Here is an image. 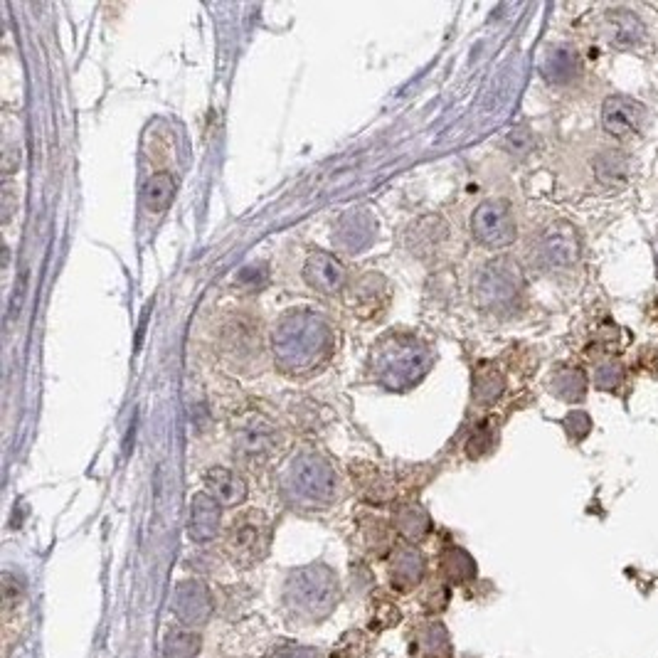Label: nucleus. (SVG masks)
<instances>
[{
	"instance_id": "obj_17",
	"label": "nucleus",
	"mask_w": 658,
	"mask_h": 658,
	"mask_svg": "<svg viewBox=\"0 0 658 658\" xmlns=\"http://www.w3.org/2000/svg\"><path fill=\"white\" fill-rule=\"evenodd\" d=\"M175 195V180L171 173H156L148 178L146 188H143V203L148 210L161 212L171 205Z\"/></svg>"
},
{
	"instance_id": "obj_18",
	"label": "nucleus",
	"mask_w": 658,
	"mask_h": 658,
	"mask_svg": "<svg viewBox=\"0 0 658 658\" xmlns=\"http://www.w3.org/2000/svg\"><path fill=\"white\" fill-rule=\"evenodd\" d=\"M585 390H587V380L585 375L580 373V370L570 368V370H560L557 373V378L553 380V392L560 400L565 402H577L585 397Z\"/></svg>"
},
{
	"instance_id": "obj_7",
	"label": "nucleus",
	"mask_w": 658,
	"mask_h": 658,
	"mask_svg": "<svg viewBox=\"0 0 658 658\" xmlns=\"http://www.w3.org/2000/svg\"><path fill=\"white\" fill-rule=\"evenodd\" d=\"M604 40L617 50H629L644 42L646 28L636 13L626 8H614L604 15Z\"/></svg>"
},
{
	"instance_id": "obj_20",
	"label": "nucleus",
	"mask_w": 658,
	"mask_h": 658,
	"mask_svg": "<svg viewBox=\"0 0 658 658\" xmlns=\"http://www.w3.org/2000/svg\"><path fill=\"white\" fill-rule=\"evenodd\" d=\"M624 382V368L617 360H604L594 368V385L604 392H617Z\"/></svg>"
},
{
	"instance_id": "obj_1",
	"label": "nucleus",
	"mask_w": 658,
	"mask_h": 658,
	"mask_svg": "<svg viewBox=\"0 0 658 658\" xmlns=\"http://www.w3.org/2000/svg\"><path fill=\"white\" fill-rule=\"evenodd\" d=\"M341 599L336 572L326 565H309L291 572L284 587V602L301 624H318L333 614Z\"/></svg>"
},
{
	"instance_id": "obj_2",
	"label": "nucleus",
	"mask_w": 658,
	"mask_h": 658,
	"mask_svg": "<svg viewBox=\"0 0 658 658\" xmlns=\"http://www.w3.org/2000/svg\"><path fill=\"white\" fill-rule=\"evenodd\" d=\"M535 267L557 272V269H570L580 259V237L577 230L565 220H555L535 237L533 244Z\"/></svg>"
},
{
	"instance_id": "obj_16",
	"label": "nucleus",
	"mask_w": 658,
	"mask_h": 658,
	"mask_svg": "<svg viewBox=\"0 0 658 658\" xmlns=\"http://www.w3.org/2000/svg\"><path fill=\"white\" fill-rule=\"evenodd\" d=\"M203 641L193 629H171L163 639V658H198Z\"/></svg>"
},
{
	"instance_id": "obj_6",
	"label": "nucleus",
	"mask_w": 658,
	"mask_h": 658,
	"mask_svg": "<svg viewBox=\"0 0 658 658\" xmlns=\"http://www.w3.org/2000/svg\"><path fill=\"white\" fill-rule=\"evenodd\" d=\"M171 609L180 624H185L188 629H198V626L210 622L215 604H212L210 589L203 582L185 580L173 589Z\"/></svg>"
},
{
	"instance_id": "obj_14",
	"label": "nucleus",
	"mask_w": 658,
	"mask_h": 658,
	"mask_svg": "<svg viewBox=\"0 0 658 658\" xmlns=\"http://www.w3.org/2000/svg\"><path fill=\"white\" fill-rule=\"evenodd\" d=\"M594 173H597V178L602 180L604 185H612V188L624 185L631 175L629 156L622 151L599 153L597 161H594Z\"/></svg>"
},
{
	"instance_id": "obj_12",
	"label": "nucleus",
	"mask_w": 658,
	"mask_h": 658,
	"mask_svg": "<svg viewBox=\"0 0 658 658\" xmlns=\"http://www.w3.org/2000/svg\"><path fill=\"white\" fill-rule=\"evenodd\" d=\"M415 651L422 658H449L451 656V639L444 624L429 622L417 631Z\"/></svg>"
},
{
	"instance_id": "obj_5",
	"label": "nucleus",
	"mask_w": 658,
	"mask_h": 658,
	"mask_svg": "<svg viewBox=\"0 0 658 658\" xmlns=\"http://www.w3.org/2000/svg\"><path fill=\"white\" fill-rule=\"evenodd\" d=\"M646 121H649V111L641 102L631 97L614 94L602 106V126L612 139L629 141L644 131Z\"/></svg>"
},
{
	"instance_id": "obj_4",
	"label": "nucleus",
	"mask_w": 658,
	"mask_h": 658,
	"mask_svg": "<svg viewBox=\"0 0 658 658\" xmlns=\"http://www.w3.org/2000/svg\"><path fill=\"white\" fill-rule=\"evenodd\" d=\"M471 232H474L476 242H481L484 247H508L516 240V217H513L511 205L501 198L484 200L474 212Z\"/></svg>"
},
{
	"instance_id": "obj_23",
	"label": "nucleus",
	"mask_w": 658,
	"mask_h": 658,
	"mask_svg": "<svg viewBox=\"0 0 658 658\" xmlns=\"http://www.w3.org/2000/svg\"><path fill=\"white\" fill-rule=\"evenodd\" d=\"M269 658H321V654L306 646H281Z\"/></svg>"
},
{
	"instance_id": "obj_15",
	"label": "nucleus",
	"mask_w": 658,
	"mask_h": 658,
	"mask_svg": "<svg viewBox=\"0 0 658 658\" xmlns=\"http://www.w3.org/2000/svg\"><path fill=\"white\" fill-rule=\"evenodd\" d=\"M545 74L550 77V82L567 84L580 74V57L572 47H555L553 52L545 60Z\"/></svg>"
},
{
	"instance_id": "obj_8",
	"label": "nucleus",
	"mask_w": 658,
	"mask_h": 658,
	"mask_svg": "<svg viewBox=\"0 0 658 658\" xmlns=\"http://www.w3.org/2000/svg\"><path fill=\"white\" fill-rule=\"evenodd\" d=\"M220 530V503L208 493H198L190 503L188 533L195 543H210Z\"/></svg>"
},
{
	"instance_id": "obj_13",
	"label": "nucleus",
	"mask_w": 658,
	"mask_h": 658,
	"mask_svg": "<svg viewBox=\"0 0 658 658\" xmlns=\"http://www.w3.org/2000/svg\"><path fill=\"white\" fill-rule=\"evenodd\" d=\"M439 572L449 585H466L476 577V562L471 555L461 548H449L442 553V562H439Z\"/></svg>"
},
{
	"instance_id": "obj_10",
	"label": "nucleus",
	"mask_w": 658,
	"mask_h": 658,
	"mask_svg": "<svg viewBox=\"0 0 658 658\" xmlns=\"http://www.w3.org/2000/svg\"><path fill=\"white\" fill-rule=\"evenodd\" d=\"M424 572H427V562L419 550L402 548L392 557L390 565V582L397 592H410L422 582Z\"/></svg>"
},
{
	"instance_id": "obj_19",
	"label": "nucleus",
	"mask_w": 658,
	"mask_h": 658,
	"mask_svg": "<svg viewBox=\"0 0 658 658\" xmlns=\"http://www.w3.org/2000/svg\"><path fill=\"white\" fill-rule=\"evenodd\" d=\"M397 530L405 535L407 540H422V535L429 530V520L424 516L422 511L415 506H405L397 511V520H395Z\"/></svg>"
},
{
	"instance_id": "obj_9",
	"label": "nucleus",
	"mask_w": 658,
	"mask_h": 658,
	"mask_svg": "<svg viewBox=\"0 0 658 658\" xmlns=\"http://www.w3.org/2000/svg\"><path fill=\"white\" fill-rule=\"evenodd\" d=\"M203 481L208 496L215 498L220 506H240L244 498H247V484L230 469H222V466L210 469Z\"/></svg>"
},
{
	"instance_id": "obj_11",
	"label": "nucleus",
	"mask_w": 658,
	"mask_h": 658,
	"mask_svg": "<svg viewBox=\"0 0 658 658\" xmlns=\"http://www.w3.org/2000/svg\"><path fill=\"white\" fill-rule=\"evenodd\" d=\"M304 274L313 289L323 291V294H336L346 284V269L341 267V262L328 257V254H311Z\"/></svg>"
},
{
	"instance_id": "obj_3",
	"label": "nucleus",
	"mask_w": 658,
	"mask_h": 658,
	"mask_svg": "<svg viewBox=\"0 0 658 658\" xmlns=\"http://www.w3.org/2000/svg\"><path fill=\"white\" fill-rule=\"evenodd\" d=\"M269 550V523L262 513H244L225 538V553L237 567H252Z\"/></svg>"
},
{
	"instance_id": "obj_21",
	"label": "nucleus",
	"mask_w": 658,
	"mask_h": 658,
	"mask_svg": "<svg viewBox=\"0 0 658 658\" xmlns=\"http://www.w3.org/2000/svg\"><path fill=\"white\" fill-rule=\"evenodd\" d=\"M370 649V639L363 631H348L341 644L333 649V658H365Z\"/></svg>"
},
{
	"instance_id": "obj_24",
	"label": "nucleus",
	"mask_w": 658,
	"mask_h": 658,
	"mask_svg": "<svg viewBox=\"0 0 658 658\" xmlns=\"http://www.w3.org/2000/svg\"><path fill=\"white\" fill-rule=\"evenodd\" d=\"M656 272H658V237H656Z\"/></svg>"
},
{
	"instance_id": "obj_22",
	"label": "nucleus",
	"mask_w": 658,
	"mask_h": 658,
	"mask_svg": "<svg viewBox=\"0 0 658 658\" xmlns=\"http://www.w3.org/2000/svg\"><path fill=\"white\" fill-rule=\"evenodd\" d=\"M565 427L572 439H585L589 429H592V419H589L585 412H572V415L565 419Z\"/></svg>"
}]
</instances>
